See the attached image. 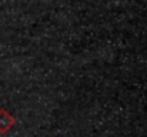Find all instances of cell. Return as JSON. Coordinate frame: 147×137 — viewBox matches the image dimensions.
<instances>
[{
	"instance_id": "6da1fadb",
	"label": "cell",
	"mask_w": 147,
	"mask_h": 137,
	"mask_svg": "<svg viewBox=\"0 0 147 137\" xmlns=\"http://www.w3.org/2000/svg\"><path fill=\"white\" fill-rule=\"evenodd\" d=\"M14 117L6 109H0V134H6L14 126Z\"/></svg>"
}]
</instances>
